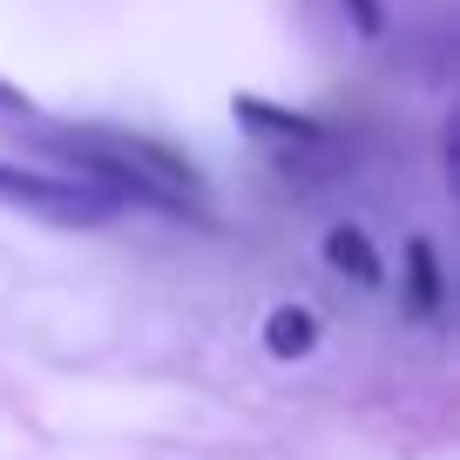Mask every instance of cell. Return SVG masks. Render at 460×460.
<instances>
[{
    "mask_svg": "<svg viewBox=\"0 0 460 460\" xmlns=\"http://www.w3.org/2000/svg\"><path fill=\"white\" fill-rule=\"evenodd\" d=\"M325 264H332L339 278H352V285H366V291H373L379 278H386V271H379L373 237H366L359 224H332V230H325Z\"/></svg>",
    "mask_w": 460,
    "mask_h": 460,
    "instance_id": "cell-5",
    "label": "cell"
},
{
    "mask_svg": "<svg viewBox=\"0 0 460 460\" xmlns=\"http://www.w3.org/2000/svg\"><path fill=\"white\" fill-rule=\"evenodd\" d=\"M0 109H7V115H28V95H14V88L0 82Z\"/></svg>",
    "mask_w": 460,
    "mask_h": 460,
    "instance_id": "cell-8",
    "label": "cell"
},
{
    "mask_svg": "<svg viewBox=\"0 0 460 460\" xmlns=\"http://www.w3.org/2000/svg\"><path fill=\"white\" fill-rule=\"evenodd\" d=\"M41 149H55L75 176H88L95 190H109L115 203H136V210H197V170H190L176 149H163L156 136H129V129H41Z\"/></svg>",
    "mask_w": 460,
    "mask_h": 460,
    "instance_id": "cell-1",
    "label": "cell"
},
{
    "mask_svg": "<svg viewBox=\"0 0 460 460\" xmlns=\"http://www.w3.org/2000/svg\"><path fill=\"white\" fill-rule=\"evenodd\" d=\"M0 203L28 210L34 224H61V230H95L109 224L122 203L109 190H95L75 170H28V163H0Z\"/></svg>",
    "mask_w": 460,
    "mask_h": 460,
    "instance_id": "cell-2",
    "label": "cell"
},
{
    "mask_svg": "<svg viewBox=\"0 0 460 460\" xmlns=\"http://www.w3.org/2000/svg\"><path fill=\"white\" fill-rule=\"evenodd\" d=\"M230 109H237V129L258 136V143H285V149H298V143H325V129H318L312 115L271 109V102H258V95H237Z\"/></svg>",
    "mask_w": 460,
    "mask_h": 460,
    "instance_id": "cell-3",
    "label": "cell"
},
{
    "mask_svg": "<svg viewBox=\"0 0 460 460\" xmlns=\"http://www.w3.org/2000/svg\"><path fill=\"white\" fill-rule=\"evenodd\" d=\"M440 305H447L440 251H433V237H413V244H406V312L413 318H440Z\"/></svg>",
    "mask_w": 460,
    "mask_h": 460,
    "instance_id": "cell-4",
    "label": "cell"
},
{
    "mask_svg": "<svg viewBox=\"0 0 460 460\" xmlns=\"http://www.w3.org/2000/svg\"><path fill=\"white\" fill-rule=\"evenodd\" d=\"M345 14L359 21V34H379L386 21H379V0H345Z\"/></svg>",
    "mask_w": 460,
    "mask_h": 460,
    "instance_id": "cell-7",
    "label": "cell"
},
{
    "mask_svg": "<svg viewBox=\"0 0 460 460\" xmlns=\"http://www.w3.org/2000/svg\"><path fill=\"white\" fill-rule=\"evenodd\" d=\"M264 345H271V359H305V352H318V318L305 305H278L264 318Z\"/></svg>",
    "mask_w": 460,
    "mask_h": 460,
    "instance_id": "cell-6",
    "label": "cell"
}]
</instances>
